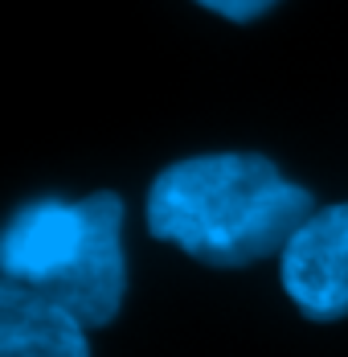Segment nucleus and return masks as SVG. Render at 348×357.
I'll list each match as a JSON object with an SVG mask.
<instances>
[{
    "instance_id": "1",
    "label": "nucleus",
    "mask_w": 348,
    "mask_h": 357,
    "mask_svg": "<svg viewBox=\"0 0 348 357\" xmlns=\"http://www.w3.org/2000/svg\"><path fill=\"white\" fill-rule=\"evenodd\" d=\"M312 214V189L287 181L262 152L184 156L156 173L143 202L148 234L205 267H250L283 255Z\"/></svg>"
},
{
    "instance_id": "2",
    "label": "nucleus",
    "mask_w": 348,
    "mask_h": 357,
    "mask_svg": "<svg viewBox=\"0 0 348 357\" xmlns=\"http://www.w3.org/2000/svg\"><path fill=\"white\" fill-rule=\"evenodd\" d=\"M86 206V238L82 250L74 255L62 275H54L45 287V296H54L58 304H66L70 312L86 328H106L123 308V291H127V259H123V197L119 193H90L82 197Z\"/></svg>"
},
{
    "instance_id": "3",
    "label": "nucleus",
    "mask_w": 348,
    "mask_h": 357,
    "mask_svg": "<svg viewBox=\"0 0 348 357\" xmlns=\"http://www.w3.org/2000/svg\"><path fill=\"white\" fill-rule=\"evenodd\" d=\"M291 304L315 324L348 317V202L315 210L278 255Z\"/></svg>"
},
{
    "instance_id": "4",
    "label": "nucleus",
    "mask_w": 348,
    "mask_h": 357,
    "mask_svg": "<svg viewBox=\"0 0 348 357\" xmlns=\"http://www.w3.org/2000/svg\"><path fill=\"white\" fill-rule=\"evenodd\" d=\"M86 238V206L37 197L8 218L0 238V275L29 287H45L62 275Z\"/></svg>"
},
{
    "instance_id": "5",
    "label": "nucleus",
    "mask_w": 348,
    "mask_h": 357,
    "mask_svg": "<svg viewBox=\"0 0 348 357\" xmlns=\"http://www.w3.org/2000/svg\"><path fill=\"white\" fill-rule=\"evenodd\" d=\"M0 357H90L86 324L54 296L0 280Z\"/></svg>"
},
{
    "instance_id": "6",
    "label": "nucleus",
    "mask_w": 348,
    "mask_h": 357,
    "mask_svg": "<svg viewBox=\"0 0 348 357\" xmlns=\"http://www.w3.org/2000/svg\"><path fill=\"white\" fill-rule=\"evenodd\" d=\"M197 4L209 8V13H217V17H226V21H234V25H250L262 13H271L278 0H197Z\"/></svg>"
}]
</instances>
